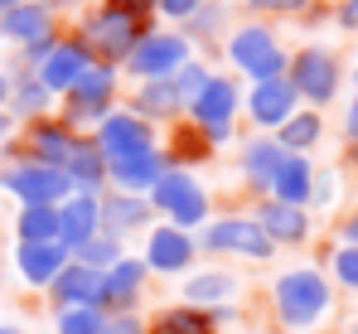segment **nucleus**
Returning a JSON list of instances; mask_svg holds the SVG:
<instances>
[{"label":"nucleus","instance_id":"nucleus-1","mask_svg":"<svg viewBox=\"0 0 358 334\" xmlns=\"http://www.w3.org/2000/svg\"><path fill=\"white\" fill-rule=\"evenodd\" d=\"M334 300L339 291L329 286L324 267L320 262H291L281 267L271 286H266V310L281 330L291 334H305V330H324L329 315H334Z\"/></svg>","mask_w":358,"mask_h":334},{"label":"nucleus","instance_id":"nucleus-2","mask_svg":"<svg viewBox=\"0 0 358 334\" xmlns=\"http://www.w3.org/2000/svg\"><path fill=\"white\" fill-rule=\"evenodd\" d=\"M194 237H199V257H203V262H228V267H233V262H242V267H266V262H276L271 237L257 228V218H252L247 209L213 214Z\"/></svg>","mask_w":358,"mask_h":334},{"label":"nucleus","instance_id":"nucleus-3","mask_svg":"<svg viewBox=\"0 0 358 334\" xmlns=\"http://www.w3.org/2000/svg\"><path fill=\"white\" fill-rule=\"evenodd\" d=\"M223 63L238 83H262V78H286V63H291V49L281 44L276 25L266 20H242L223 34Z\"/></svg>","mask_w":358,"mask_h":334},{"label":"nucleus","instance_id":"nucleus-4","mask_svg":"<svg viewBox=\"0 0 358 334\" xmlns=\"http://www.w3.org/2000/svg\"><path fill=\"white\" fill-rule=\"evenodd\" d=\"M150 25H141V20H131L126 10L117 5H107V0H92L87 10H78V20H73V39L87 49L92 63H107V68H121L131 49L141 44V34H145Z\"/></svg>","mask_w":358,"mask_h":334},{"label":"nucleus","instance_id":"nucleus-5","mask_svg":"<svg viewBox=\"0 0 358 334\" xmlns=\"http://www.w3.org/2000/svg\"><path fill=\"white\" fill-rule=\"evenodd\" d=\"M145 199H150L155 218H160V223H175V228H184V232H199L203 223L218 214L208 179H203V174H189V169H165Z\"/></svg>","mask_w":358,"mask_h":334},{"label":"nucleus","instance_id":"nucleus-6","mask_svg":"<svg viewBox=\"0 0 358 334\" xmlns=\"http://www.w3.org/2000/svg\"><path fill=\"white\" fill-rule=\"evenodd\" d=\"M286 78H291V88H296L300 107L324 111V107H334V102L344 97L349 68H344V58L334 54V49H324V44H300V49H291Z\"/></svg>","mask_w":358,"mask_h":334},{"label":"nucleus","instance_id":"nucleus-7","mask_svg":"<svg viewBox=\"0 0 358 334\" xmlns=\"http://www.w3.org/2000/svg\"><path fill=\"white\" fill-rule=\"evenodd\" d=\"M121 97H126V78H121V68L87 63V68H83V78H78V83L59 97V116L73 126V131H92L107 111L121 107Z\"/></svg>","mask_w":358,"mask_h":334},{"label":"nucleus","instance_id":"nucleus-8","mask_svg":"<svg viewBox=\"0 0 358 334\" xmlns=\"http://www.w3.org/2000/svg\"><path fill=\"white\" fill-rule=\"evenodd\" d=\"M184 121H194L218 151L223 146H238V121H242V83L233 73H218L203 83V92L184 107Z\"/></svg>","mask_w":358,"mask_h":334},{"label":"nucleus","instance_id":"nucleus-9","mask_svg":"<svg viewBox=\"0 0 358 334\" xmlns=\"http://www.w3.org/2000/svg\"><path fill=\"white\" fill-rule=\"evenodd\" d=\"M194 58V44L179 34L175 25H150L141 34V44L131 49V58L121 63L126 83H155V78H175L179 68Z\"/></svg>","mask_w":358,"mask_h":334},{"label":"nucleus","instance_id":"nucleus-10","mask_svg":"<svg viewBox=\"0 0 358 334\" xmlns=\"http://www.w3.org/2000/svg\"><path fill=\"white\" fill-rule=\"evenodd\" d=\"M131 252L145 262L150 281H184L203 262V257H199V237L184 232V228H175V223H150V232H145Z\"/></svg>","mask_w":358,"mask_h":334},{"label":"nucleus","instance_id":"nucleus-11","mask_svg":"<svg viewBox=\"0 0 358 334\" xmlns=\"http://www.w3.org/2000/svg\"><path fill=\"white\" fill-rule=\"evenodd\" d=\"M68 194H73V184L54 165H39V160L0 165V199H10L15 209H59Z\"/></svg>","mask_w":358,"mask_h":334},{"label":"nucleus","instance_id":"nucleus-12","mask_svg":"<svg viewBox=\"0 0 358 334\" xmlns=\"http://www.w3.org/2000/svg\"><path fill=\"white\" fill-rule=\"evenodd\" d=\"M87 136L97 141V151L107 155V165H112V160H131V155H145V151H160V131H155L150 121H141L131 107L107 111Z\"/></svg>","mask_w":358,"mask_h":334},{"label":"nucleus","instance_id":"nucleus-13","mask_svg":"<svg viewBox=\"0 0 358 334\" xmlns=\"http://www.w3.org/2000/svg\"><path fill=\"white\" fill-rule=\"evenodd\" d=\"M291 151L276 141V136H262V131H252V136H242L238 141V155H233V174H238V184L252 194V199H271V184H276V169L286 160Z\"/></svg>","mask_w":358,"mask_h":334},{"label":"nucleus","instance_id":"nucleus-14","mask_svg":"<svg viewBox=\"0 0 358 334\" xmlns=\"http://www.w3.org/2000/svg\"><path fill=\"white\" fill-rule=\"evenodd\" d=\"M300 107L291 78H262V83H242V121L262 136H271L281 121H291Z\"/></svg>","mask_w":358,"mask_h":334},{"label":"nucleus","instance_id":"nucleus-15","mask_svg":"<svg viewBox=\"0 0 358 334\" xmlns=\"http://www.w3.org/2000/svg\"><path fill=\"white\" fill-rule=\"evenodd\" d=\"M257 228L271 237L276 252H291V247H310L315 242V214L300 209V204H281V199H252L247 209Z\"/></svg>","mask_w":358,"mask_h":334},{"label":"nucleus","instance_id":"nucleus-16","mask_svg":"<svg viewBox=\"0 0 358 334\" xmlns=\"http://www.w3.org/2000/svg\"><path fill=\"white\" fill-rule=\"evenodd\" d=\"M78 136H83V131H73L59 111H49V116H39V121L15 126V141H20L24 160H39V165H54V169L68 165V155H73Z\"/></svg>","mask_w":358,"mask_h":334},{"label":"nucleus","instance_id":"nucleus-17","mask_svg":"<svg viewBox=\"0 0 358 334\" xmlns=\"http://www.w3.org/2000/svg\"><path fill=\"white\" fill-rule=\"evenodd\" d=\"M242 277L228 262H199L184 281H175V300L184 305H199V310H213V305H233L242 300Z\"/></svg>","mask_w":358,"mask_h":334},{"label":"nucleus","instance_id":"nucleus-18","mask_svg":"<svg viewBox=\"0 0 358 334\" xmlns=\"http://www.w3.org/2000/svg\"><path fill=\"white\" fill-rule=\"evenodd\" d=\"M68 262H73V252L63 242H15L10 247V272H15V281L24 291H39V295L59 281V272Z\"/></svg>","mask_w":358,"mask_h":334},{"label":"nucleus","instance_id":"nucleus-19","mask_svg":"<svg viewBox=\"0 0 358 334\" xmlns=\"http://www.w3.org/2000/svg\"><path fill=\"white\" fill-rule=\"evenodd\" d=\"M150 295V272L136 252H126L121 262H112L102 272V310L107 315H126V310H145Z\"/></svg>","mask_w":358,"mask_h":334},{"label":"nucleus","instance_id":"nucleus-20","mask_svg":"<svg viewBox=\"0 0 358 334\" xmlns=\"http://www.w3.org/2000/svg\"><path fill=\"white\" fill-rule=\"evenodd\" d=\"M150 223H160V218H155V209H150L145 194H121V189H107L102 194V232L121 237L126 247L141 242L150 232Z\"/></svg>","mask_w":358,"mask_h":334},{"label":"nucleus","instance_id":"nucleus-21","mask_svg":"<svg viewBox=\"0 0 358 334\" xmlns=\"http://www.w3.org/2000/svg\"><path fill=\"white\" fill-rule=\"evenodd\" d=\"M160 155H165V165H170V169H189V174H199V169H208L213 160H218V146H213L194 121L179 116L175 126L160 131Z\"/></svg>","mask_w":358,"mask_h":334},{"label":"nucleus","instance_id":"nucleus-22","mask_svg":"<svg viewBox=\"0 0 358 334\" xmlns=\"http://www.w3.org/2000/svg\"><path fill=\"white\" fill-rule=\"evenodd\" d=\"M87 63H92V58H87V49H83V44H78V39L63 29L59 39H54V49L39 58L34 68H24V73H34V78H39V83L54 92V97H63V92H68V88L83 78V68H87Z\"/></svg>","mask_w":358,"mask_h":334},{"label":"nucleus","instance_id":"nucleus-23","mask_svg":"<svg viewBox=\"0 0 358 334\" xmlns=\"http://www.w3.org/2000/svg\"><path fill=\"white\" fill-rule=\"evenodd\" d=\"M121 107H131L141 121H150L155 131H165V126H175L179 116H184V97L175 92L170 78H155V83H131L126 97H121Z\"/></svg>","mask_w":358,"mask_h":334},{"label":"nucleus","instance_id":"nucleus-24","mask_svg":"<svg viewBox=\"0 0 358 334\" xmlns=\"http://www.w3.org/2000/svg\"><path fill=\"white\" fill-rule=\"evenodd\" d=\"M54 29H63V25L44 0H24V5H15V10L0 15V44L15 49V54L24 44H34V39H44V34H54Z\"/></svg>","mask_w":358,"mask_h":334},{"label":"nucleus","instance_id":"nucleus-25","mask_svg":"<svg viewBox=\"0 0 358 334\" xmlns=\"http://www.w3.org/2000/svg\"><path fill=\"white\" fill-rule=\"evenodd\" d=\"M102 232V194H68L59 204V242L68 252H78L83 242H92Z\"/></svg>","mask_w":358,"mask_h":334},{"label":"nucleus","instance_id":"nucleus-26","mask_svg":"<svg viewBox=\"0 0 358 334\" xmlns=\"http://www.w3.org/2000/svg\"><path fill=\"white\" fill-rule=\"evenodd\" d=\"M10 68V97H5V116L15 121V126H24V121H39V116H49V111H59V97L34 78V73H24V68H15V63H5Z\"/></svg>","mask_w":358,"mask_h":334},{"label":"nucleus","instance_id":"nucleus-27","mask_svg":"<svg viewBox=\"0 0 358 334\" xmlns=\"http://www.w3.org/2000/svg\"><path fill=\"white\" fill-rule=\"evenodd\" d=\"M49 310H73V305H97L102 310V272L83 267V262H68L59 272V281L44 291Z\"/></svg>","mask_w":358,"mask_h":334},{"label":"nucleus","instance_id":"nucleus-28","mask_svg":"<svg viewBox=\"0 0 358 334\" xmlns=\"http://www.w3.org/2000/svg\"><path fill=\"white\" fill-rule=\"evenodd\" d=\"M175 29L194 44V54L203 58L208 49H218V44H223V34L233 29V5H223V0H203V5H199L184 25H175Z\"/></svg>","mask_w":358,"mask_h":334},{"label":"nucleus","instance_id":"nucleus-29","mask_svg":"<svg viewBox=\"0 0 358 334\" xmlns=\"http://www.w3.org/2000/svg\"><path fill=\"white\" fill-rule=\"evenodd\" d=\"M63 174H68V184H73L78 194H107V155L97 151V141H92L87 131L78 136V146H73Z\"/></svg>","mask_w":358,"mask_h":334},{"label":"nucleus","instance_id":"nucleus-30","mask_svg":"<svg viewBox=\"0 0 358 334\" xmlns=\"http://www.w3.org/2000/svg\"><path fill=\"white\" fill-rule=\"evenodd\" d=\"M165 155L160 151H145V155H131V160H112L107 165V189H121V194H150L155 179L165 174Z\"/></svg>","mask_w":358,"mask_h":334},{"label":"nucleus","instance_id":"nucleus-31","mask_svg":"<svg viewBox=\"0 0 358 334\" xmlns=\"http://www.w3.org/2000/svg\"><path fill=\"white\" fill-rule=\"evenodd\" d=\"M291 155H310L315 160V151L324 146V136H329V126H324V111H315V107H296V116L291 121H281L276 131H271Z\"/></svg>","mask_w":358,"mask_h":334},{"label":"nucleus","instance_id":"nucleus-32","mask_svg":"<svg viewBox=\"0 0 358 334\" xmlns=\"http://www.w3.org/2000/svg\"><path fill=\"white\" fill-rule=\"evenodd\" d=\"M145 320H150V334H223L208 310L184 305V300H165V305L145 310Z\"/></svg>","mask_w":358,"mask_h":334},{"label":"nucleus","instance_id":"nucleus-33","mask_svg":"<svg viewBox=\"0 0 358 334\" xmlns=\"http://www.w3.org/2000/svg\"><path fill=\"white\" fill-rule=\"evenodd\" d=\"M310 189H315V160H310V155H286V160H281V169H276L271 199L310 209Z\"/></svg>","mask_w":358,"mask_h":334},{"label":"nucleus","instance_id":"nucleus-34","mask_svg":"<svg viewBox=\"0 0 358 334\" xmlns=\"http://www.w3.org/2000/svg\"><path fill=\"white\" fill-rule=\"evenodd\" d=\"M10 237L15 242H59V209H15Z\"/></svg>","mask_w":358,"mask_h":334},{"label":"nucleus","instance_id":"nucleus-35","mask_svg":"<svg viewBox=\"0 0 358 334\" xmlns=\"http://www.w3.org/2000/svg\"><path fill=\"white\" fill-rule=\"evenodd\" d=\"M320 267H324V277H329V286H334L339 295H358V247H349V242H329Z\"/></svg>","mask_w":358,"mask_h":334},{"label":"nucleus","instance_id":"nucleus-36","mask_svg":"<svg viewBox=\"0 0 358 334\" xmlns=\"http://www.w3.org/2000/svg\"><path fill=\"white\" fill-rule=\"evenodd\" d=\"M102 330H107V310H97V305H73V310L49 315V334H102Z\"/></svg>","mask_w":358,"mask_h":334},{"label":"nucleus","instance_id":"nucleus-37","mask_svg":"<svg viewBox=\"0 0 358 334\" xmlns=\"http://www.w3.org/2000/svg\"><path fill=\"white\" fill-rule=\"evenodd\" d=\"M131 247L121 242V237H112V232H97L92 242H83L78 252H73V262H83V267H92V272H107L112 262H121Z\"/></svg>","mask_w":358,"mask_h":334},{"label":"nucleus","instance_id":"nucleus-38","mask_svg":"<svg viewBox=\"0 0 358 334\" xmlns=\"http://www.w3.org/2000/svg\"><path fill=\"white\" fill-rule=\"evenodd\" d=\"M208 78H213V63L194 54V58H189V63H184V68L175 73V78H170V83H175L179 97H184V107H189V102H194V97L203 92V83H208Z\"/></svg>","mask_w":358,"mask_h":334},{"label":"nucleus","instance_id":"nucleus-39","mask_svg":"<svg viewBox=\"0 0 358 334\" xmlns=\"http://www.w3.org/2000/svg\"><path fill=\"white\" fill-rule=\"evenodd\" d=\"M339 204V169H320L315 165V189H310V214H329Z\"/></svg>","mask_w":358,"mask_h":334},{"label":"nucleus","instance_id":"nucleus-40","mask_svg":"<svg viewBox=\"0 0 358 334\" xmlns=\"http://www.w3.org/2000/svg\"><path fill=\"white\" fill-rule=\"evenodd\" d=\"M247 10H252V20H300L305 10H310V0H242Z\"/></svg>","mask_w":358,"mask_h":334},{"label":"nucleus","instance_id":"nucleus-41","mask_svg":"<svg viewBox=\"0 0 358 334\" xmlns=\"http://www.w3.org/2000/svg\"><path fill=\"white\" fill-rule=\"evenodd\" d=\"M339 136H344V146H354V141H358V63L349 68V78H344V116H339Z\"/></svg>","mask_w":358,"mask_h":334},{"label":"nucleus","instance_id":"nucleus-42","mask_svg":"<svg viewBox=\"0 0 358 334\" xmlns=\"http://www.w3.org/2000/svg\"><path fill=\"white\" fill-rule=\"evenodd\" d=\"M102 334H150L145 310H126V315H107V330Z\"/></svg>","mask_w":358,"mask_h":334},{"label":"nucleus","instance_id":"nucleus-43","mask_svg":"<svg viewBox=\"0 0 358 334\" xmlns=\"http://www.w3.org/2000/svg\"><path fill=\"white\" fill-rule=\"evenodd\" d=\"M203 0H155V20H170V25H184Z\"/></svg>","mask_w":358,"mask_h":334},{"label":"nucleus","instance_id":"nucleus-44","mask_svg":"<svg viewBox=\"0 0 358 334\" xmlns=\"http://www.w3.org/2000/svg\"><path fill=\"white\" fill-rule=\"evenodd\" d=\"M334 242H349V247H358V204L349 209V214H339V218H334Z\"/></svg>","mask_w":358,"mask_h":334},{"label":"nucleus","instance_id":"nucleus-45","mask_svg":"<svg viewBox=\"0 0 358 334\" xmlns=\"http://www.w3.org/2000/svg\"><path fill=\"white\" fill-rule=\"evenodd\" d=\"M334 25L344 29V34H358V0H334Z\"/></svg>","mask_w":358,"mask_h":334},{"label":"nucleus","instance_id":"nucleus-46","mask_svg":"<svg viewBox=\"0 0 358 334\" xmlns=\"http://www.w3.org/2000/svg\"><path fill=\"white\" fill-rule=\"evenodd\" d=\"M107 5L126 10V15H131V20H141V25H155V0H107Z\"/></svg>","mask_w":358,"mask_h":334},{"label":"nucleus","instance_id":"nucleus-47","mask_svg":"<svg viewBox=\"0 0 358 334\" xmlns=\"http://www.w3.org/2000/svg\"><path fill=\"white\" fill-rule=\"evenodd\" d=\"M44 5H49L54 15H63V10H87L92 0H44Z\"/></svg>","mask_w":358,"mask_h":334},{"label":"nucleus","instance_id":"nucleus-48","mask_svg":"<svg viewBox=\"0 0 358 334\" xmlns=\"http://www.w3.org/2000/svg\"><path fill=\"white\" fill-rule=\"evenodd\" d=\"M344 169L358 174V141H354V146H344Z\"/></svg>","mask_w":358,"mask_h":334},{"label":"nucleus","instance_id":"nucleus-49","mask_svg":"<svg viewBox=\"0 0 358 334\" xmlns=\"http://www.w3.org/2000/svg\"><path fill=\"white\" fill-rule=\"evenodd\" d=\"M10 136H15V121L0 111V151H5V141H10Z\"/></svg>","mask_w":358,"mask_h":334},{"label":"nucleus","instance_id":"nucleus-50","mask_svg":"<svg viewBox=\"0 0 358 334\" xmlns=\"http://www.w3.org/2000/svg\"><path fill=\"white\" fill-rule=\"evenodd\" d=\"M5 97H10V68H0V111H5Z\"/></svg>","mask_w":358,"mask_h":334},{"label":"nucleus","instance_id":"nucleus-51","mask_svg":"<svg viewBox=\"0 0 358 334\" xmlns=\"http://www.w3.org/2000/svg\"><path fill=\"white\" fill-rule=\"evenodd\" d=\"M0 334H24L20 325H10V320H0Z\"/></svg>","mask_w":358,"mask_h":334},{"label":"nucleus","instance_id":"nucleus-52","mask_svg":"<svg viewBox=\"0 0 358 334\" xmlns=\"http://www.w3.org/2000/svg\"><path fill=\"white\" fill-rule=\"evenodd\" d=\"M15 5H24V0H0V15H5V10H15Z\"/></svg>","mask_w":358,"mask_h":334},{"label":"nucleus","instance_id":"nucleus-53","mask_svg":"<svg viewBox=\"0 0 358 334\" xmlns=\"http://www.w3.org/2000/svg\"><path fill=\"white\" fill-rule=\"evenodd\" d=\"M305 334H334V330H305Z\"/></svg>","mask_w":358,"mask_h":334},{"label":"nucleus","instance_id":"nucleus-54","mask_svg":"<svg viewBox=\"0 0 358 334\" xmlns=\"http://www.w3.org/2000/svg\"><path fill=\"white\" fill-rule=\"evenodd\" d=\"M349 334H358V320H354V325H349Z\"/></svg>","mask_w":358,"mask_h":334},{"label":"nucleus","instance_id":"nucleus-55","mask_svg":"<svg viewBox=\"0 0 358 334\" xmlns=\"http://www.w3.org/2000/svg\"><path fill=\"white\" fill-rule=\"evenodd\" d=\"M24 334H49V330H24Z\"/></svg>","mask_w":358,"mask_h":334},{"label":"nucleus","instance_id":"nucleus-56","mask_svg":"<svg viewBox=\"0 0 358 334\" xmlns=\"http://www.w3.org/2000/svg\"><path fill=\"white\" fill-rule=\"evenodd\" d=\"M315 5H329V0H315Z\"/></svg>","mask_w":358,"mask_h":334},{"label":"nucleus","instance_id":"nucleus-57","mask_svg":"<svg viewBox=\"0 0 358 334\" xmlns=\"http://www.w3.org/2000/svg\"><path fill=\"white\" fill-rule=\"evenodd\" d=\"M223 5H238V0H223Z\"/></svg>","mask_w":358,"mask_h":334},{"label":"nucleus","instance_id":"nucleus-58","mask_svg":"<svg viewBox=\"0 0 358 334\" xmlns=\"http://www.w3.org/2000/svg\"><path fill=\"white\" fill-rule=\"evenodd\" d=\"M0 68H5V58H0Z\"/></svg>","mask_w":358,"mask_h":334}]
</instances>
